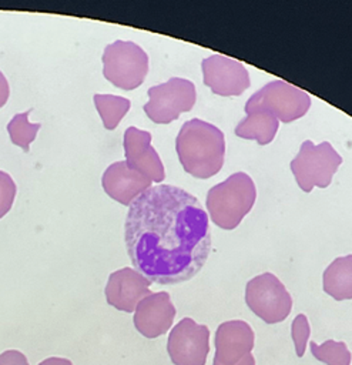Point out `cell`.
<instances>
[{
	"label": "cell",
	"mask_w": 352,
	"mask_h": 365,
	"mask_svg": "<svg viewBox=\"0 0 352 365\" xmlns=\"http://www.w3.org/2000/svg\"><path fill=\"white\" fill-rule=\"evenodd\" d=\"M291 335H292V341H294V345H295L296 355L299 358H302L304 354H305L308 338L311 335V327H309L306 315L299 314L294 318L292 325H291Z\"/></svg>",
	"instance_id": "obj_21"
},
{
	"label": "cell",
	"mask_w": 352,
	"mask_h": 365,
	"mask_svg": "<svg viewBox=\"0 0 352 365\" xmlns=\"http://www.w3.org/2000/svg\"><path fill=\"white\" fill-rule=\"evenodd\" d=\"M31 113V108H29L24 113H17L7 124V133L10 137V141L20 147L24 153H29L30 144L34 141L37 131L40 130V123H30L29 114Z\"/></svg>",
	"instance_id": "obj_19"
},
{
	"label": "cell",
	"mask_w": 352,
	"mask_h": 365,
	"mask_svg": "<svg viewBox=\"0 0 352 365\" xmlns=\"http://www.w3.org/2000/svg\"><path fill=\"white\" fill-rule=\"evenodd\" d=\"M322 287L336 301L352 299V254L335 258L325 268Z\"/></svg>",
	"instance_id": "obj_16"
},
{
	"label": "cell",
	"mask_w": 352,
	"mask_h": 365,
	"mask_svg": "<svg viewBox=\"0 0 352 365\" xmlns=\"http://www.w3.org/2000/svg\"><path fill=\"white\" fill-rule=\"evenodd\" d=\"M341 164L342 157L328 141L314 144L311 140H306L301 144L289 167L299 188L311 192L314 187L326 188Z\"/></svg>",
	"instance_id": "obj_4"
},
{
	"label": "cell",
	"mask_w": 352,
	"mask_h": 365,
	"mask_svg": "<svg viewBox=\"0 0 352 365\" xmlns=\"http://www.w3.org/2000/svg\"><path fill=\"white\" fill-rule=\"evenodd\" d=\"M167 352L174 365H205L209 329L192 318H182L170 332Z\"/></svg>",
	"instance_id": "obj_9"
},
{
	"label": "cell",
	"mask_w": 352,
	"mask_h": 365,
	"mask_svg": "<svg viewBox=\"0 0 352 365\" xmlns=\"http://www.w3.org/2000/svg\"><path fill=\"white\" fill-rule=\"evenodd\" d=\"M124 241L134 269L147 279L180 284L195 277L209 255L208 214L188 191L158 184L130 204Z\"/></svg>",
	"instance_id": "obj_1"
},
{
	"label": "cell",
	"mask_w": 352,
	"mask_h": 365,
	"mask_svg": "<svg viewBox=\"0 0 352 365\" xmlns=\"http://www.w3.org/2000/svg\"><path fill=\"white\" fill-rule=\"evenodd\" d=\"M0 365H29V361L23 352L7 349L0 354Z\"/></svg>",
	"instance_id": "obj_23"
},
{
	"label": "cell",
	"mask_w": 352,
	"mask_h": 365,
	"mask_svg": "<svg viewBox=\"0 0 352 365\" xmlns=\"http://www.w3.org/2000/svg\"><path fill=\"white\" fill-rule=\"evenodd\" d=\"M255 198L257 188L252 178L238 171L208 190L205 205L215 225L234 230L251 211Z\"/></svg>",
	"instance_id": "obj_3"
},
{
	"label": "cell",
	"mask_w": 352,
	"mask_h": 365,
	"mask_svg": "<svg viewBox=\"0 0 352 365\" xmlns=\"http://www.w3.org/2000/svg\"><path fill=\"white\" fill-rule=\"evenodd\" d=\"M175 307L165 291L152 292L143 298L134 311V327L145 338L164 335L175 318Z\"/></svg>",
	"instance_id": "obj_14"
},
{
	"label": "cell",
	"mask_w": 352,
	"mask_h": 365,
	"mask_svg": "<svg viewBox=\"0 0 352 365\" xmlns=\"http://www.w3.org/2000/svg\"><path fill=\"white\" fill-rule=\"evenodd\" d=\"M101 60L105 80L123 90L140 87L148 73V56L134 41L115 40L105 46Z\"/></svg>",
	"instance_id": "obj_6"
},
{
	"label": "cell",
	"mask_w": 352,
	"mask_h": 365,
	"mask_svg": "<svg viewBox=\"0 0 352 365\" xmlns=\"http://www.w3.org/2000/svg\"><path fill=\"white\" fill-rule=\"evenodd\" d=\"M254 341V331L245 321L232 319L219 324L215 331L212 365H255Z\"/></svg>",
	"instance_id": "obj_10"
},
{
	"label": "cell",
	"mask_w": 352,
	"mask_h": 365,
	"mask_svg": "<svg viewBox=\"0 0 352 365\" xmlns=\"http://www.w3.org/2000/svg\"><path fill=\"white\" fill-rule=\"evenodd\" d=\"M101 185L110 198L130 207L138 195L151 187V181L130 168L124 160L115 161L105 168L101 177Z\"/></svg>",
	"instance_id": "obj_15"
},
{
	"label": "cell",
	"mask_w": 352,
	"mask_h": 365,
	"mask_svg": "<svg viewBox=\"0 0 352 365\" xmlns=\"http://www.w3.org/2000/svg\"><path fill=\"white\" fill-rule=\"evenodd\" d=\"M124 154L125 163L134 171L147 177L151 182H162L165 170L162 161L151 145V133L137 127H128L124 131Z\"/></svg>",
	"instance_id": "obj_12"
},
{
	"label": "cell",
	"mask_w": 352,
	"mask_h": 365,
	"mask_svg": "<svg viewBox=\"0 0 352 365\" xmlns=\"http://www.w3.org/2000/svg\"><path fill=\"white\" fill-rule=\"evenodd\" d=\"M151 281L137 269L124 267L110 274L104 288L107 304L118 311L134 312L138 302L148 297Z\"/></svg>",
	"instance_id": "obj_13"
},
{
	"label": "cell",
	"mask_w": 352,
	"mask_h": 365,
	"mask_svg": "<svg viewBox=\"0 0 352 365\" xmlns=\"http://www.w3.org/2000/svg\"><path fill=\"white\" fill-rule=\"evenodd\" d=\"M147 93L148 101L143 108L155 124H170L181 113L190 111L197 100L194 83L181 77H171L165 83L150 87Z\"/></svg>",
	"instance_id": "obj_7"
},
{
	"label": "cell",
	"mask_w": 352,
	"mask_h": 365,
	"mask_svg": "<svg viewBox=\"0 0 352 365\" xmlns=\"http://www.w3.org/2000/svg\"><path fill=\"white\" fill-rule=\"evenodd\" d=\"M202 81L214 94L222 97L241 96L251 84L245 66L222 54H212L201 61Z\"/></svg>",
	"instance_id": "obj_11"
},
{
	"label": "cell",
	"mask_w": 352,
	"mask_h": 365,
	"mask_svg": "<svg viewBox=\"0 0 352 365\" xmlns=\"http://www.w3.org/2000/svg\"><path fill=\"white\" fill-rule=\"evenodd\" d=\"M245 302L266 324L282 322L292 309L291 294L271 272L259 274L247 282Z\"/></svg>",
	"instance_id": "obj_8"
},
{
	"label": "cell",
	"mask_w": 352,
	"mask_h": 365,
	"mask_svg": "<svg viewBox=\"0 0 352 365\" xmlns=\"http://www.w3.org/2000/svg\"><path fill=\"white\" fill-rule=\"evenodd\" d=\"M17 187L10 174L0 170V218H3L14 202Z\"/></svg>",
	"instance_id": "obj_22"
},
{
	"label": "cell",
	"mask_w": 352,
	"mask_h": 365,
	"mask_svg": "<svg viewBox=\"0 0 352 365\" xmlns=\"http://www.w3.org/2000/svg\"><path fill=\"white\" fill-rule=\"evenodd\" d=\"M309 346L312 355L326 365H351L352 355L346 344L342 341L328 339L322 345H318L312 341Z\"/></svg>",
	"instance_id": "obj_20"
},
{
	"label": "cell",
	"mask_w": 352,
	"mask_h": 365,
	"mask_svg": "<svg viewBox=\"0 0 352 365\" xmlns=\"http://www.w3.org/2000/svg\"><path fill=\"white\" fill-rule=\"evenodd\" d=\"M38 365H73V362L70 359H66V358L50 356V358L41 361Z\"/></svg>",
	"instance_id": "obj_25"
},
{
	"label": "cell",
	"mask_w": 352,
	"mask_h": 365,
	"mask_svg": "<svg viewBox=\"0 0 352 365\" xmlns=\"http://www.w3.org/2000/svg\"><path fill=\"white\" fill-rule=\"evenodd\" d=\"M279 127V121L269 113L258 110L249 113L235 127V134L245 140H255L259 145L269 144Z\"/></svg>",
	"instance_id": "obj_17"
},
{
	"label": "cell",
	"mask_w": 352,
	"mask_h": 365,
	"mask_svg": "<svg viewBox=\"0 0 352 365\" xmlns=\"http://www.w3.org/2000/svg\"><path fill=\"white\" fill-rule=\"evenodd\" d=\"M93 100L103 125L107 130H114L131 107L128 98L114 94H94Z\"/></svg>",
	"instance_id": "obj_18"
},
{
	"label": "cell",
	"mask_w": 352,
	"mask_h": 365,
	"mask_svg": "<svg viewBox=\"0 0 352 365\" xmlns=\"http://www.w3.org/2000/svg\"><path fill=\"white\" fill-rule=\"evenodd\" d=\"M175 150L182 168L192 177L205 180L218 174L224 165L225 137L217 125L191 118L180 128Z\"/></svg>",
	"instance_id": "obj_2"
},
{
	"label": "cell",
	"mask_w": 352,
	"mask_h": 365,
	"mask_svg": "<svg viewBox=\"0 0 352 365\" xmlns=\"http://www.w3.org/2000/svg\"><path fill=\"white\" fill-rule=\"evenodd\" d=\"M10 96V86L4 74L0 71V108L7 103Z\"/></svg>",
	"instance_id": "obj_24"
},
{
	"label": "cell",
	"mask_w": 352,
	"mask_h": 365,
	"mask_svg": "<svg viewBox=\"0 0 352 365\" xmlns=\"http://www.w3.org/2000/svg\"><path fill=\"white\" fill-rule=\"evenodd\" d=\"M311 107V97L302 88H298L284 80H274L254 93L245 103V113L266 111L278 121L291 123L306 114Z\"/></svg>",
	"instance_id": "obj_5"
}]
</instances>
